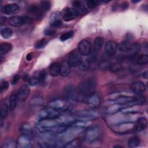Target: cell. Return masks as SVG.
<instances>
[{
    "mask_svg": "<svg viewBox=\"0 0 148 148\" xmlns=\"http://www.w3.org/2000/svg\"><path fill=\"white\" fill-rule=\"evenodd\" d=\"M20 78V75H15V76L13 77V79H12V85H15V84H16L17 83V82L19 81Z\"/></svg>",
    "mask_w": 148,
    "mask_h": 148,
    "instance_id": "681fc988",
    "label": "cell"
},
{
    "mask_svg": "<svg viewBox=\"0 0 148 148\" xmlns=\"http://www.w3.org/2000/svg\"><path fill=\"white\" fill-rule=\"evenodd\" d=\"M39 7L43 12H47L50 9L51 3L48 1H42L40 3Z\"/></svg>",
    "mask_w": 148,
    "mask_h": 148,
    "instance_id": "74e56055",
    "label": "cell"
},
{
    "mask_svg": "<svg viewBox=\"0 0 148 148\" xmlns=\"http://www.w3.org/2000/svg\"><path fill=\"white\" fill-rule=\"evenodd\" d=\"M98 116V113L90 109H86L79 111L75 113L73 116L75 119L77 120H82L86 121H88L89 120L95 119Z\"/></svg>",
    "mask_w": 148,
    "mask_h": 148,
    "instance_id": "8992f818",
    "label": "cell"
},
{
    "mask_svg": "<svg viewBox=\"0 0 148 148\" xmlns=\"http://www.w3.org/2000/svg\"><path fill=\"white\" fill-rule=\"evenodd\" d=\"M136 62L138 65H146L148 62V56L145 54H142L139 55L136 58Z\"/></svg>",
    "mask_w": 148,
    "mask_h": 148,
    "instance_id": "e575fe53",
    "label": "cell"
},
{
    "mask_svg": "<svg viewBox=\"0 0 148 148\" xmlns=\"http://www.w3.org/2000/svg\"><path fill=\"white\" fill-rule=\"evenodd\" d=\"M49 74L53 77H56L60 73V64L58 62L52 63L49 68Z\"/></svg>",
    "mask_w": 148,
    "mask_h": 148,
    "instance_id": "d4e9b609",
    "label": "cell"
},
{
    "mask_svg": "<svg viewBox=\"0 0 148 148\" xmlns=\"http://www.w3.org/2000/svg\"><path fill=\"white\" fill-rule=\"evenodd\" d=\"M32 22V19L28 16H14L9 18L8 23L12 27H18L23 25L29 24Z\"/></svg>",
    "mask_w": 148,
    "mask_h": 148,
    "instance_id": "ba28073f",
    "label": "cell"
},
{
    "mask_svg": "<svg viewBox=\"0 0 148 148\" xmlns=\"http://www.w3.org/2000/svg\"><path fill=\"white\" fill-rule=\"evenodd\" d=\"M73 35V32L72 31H68L65 33L62 34L60 36V40L62 42H64L70 38H71Z\"/></svg>",
    "mask_w": 148,
    "mask_h": 148,
    "instance_id": "ab89813d",
    "label": "cell"
},
{
    "mask_svg": "<svg viewBox=\"0 0 148 148\" xmlns=\"http://www.w3.org/2000/svg\"><path fill=\"white\" fill-rule=\"evenodd\" d=\"M31 102L32 105H38L41 104L43 102V99L40 97H36L33 98Z\"/></svg>",
    "mask_w": 148,
    "mask_h": 148,
    "instance_id": "c3c4849f",
    "label": "cell"
},
{
    "mask_svg": "<svg viewBox=\"0 0 148 148\" xmlns=\"http://www.w3.org/2000/svg\"><path fill=\"white\" fill-rule=\"evenodd\" d=\"M17 146V143H16L13 139H8L5 141L2 146V148H15Z\"/></svg>",
    "mask_w": 148,
    "mask_h": 148,
    "instance_id": "8d00e7d4",
    "label": "cell"
},
{
    "mask_svg": "<svg viewBox=\"0 0 148 148\" xmlns=\"http://www.w3.org/2000/svg\"><path fill=\"white\" fill-rule=\"evenodd\" d=\"M123 108V106L118 104V103H114L111 106L108 107L106 109V113L108 115L113 114L116 113L120 111V110Z\"/></svg>",
    "mask_w": 148,
    "mask_h": 148,
    "instance_id": "4316f807",
    "label": "cell"
},
{
    "mask_svg": "<svg viewBox=\"0 0 148 148\" xmlns=\"http://www.w3.org/2000/svg\"><path fill=\"white\" fill-rule=\"evenodd\" d=\"M60 116V112L50 107L42 109L38 113V118L39 120L45 119L57 118Z\"/></svg>",
    "mask_w": 148,
    "mask_h": 148,
    "instance_id": "9c48e42d",
    "label": "cell"
},
{
    "mask_svg": "<svg viewBox=\"0 0 148 148\" xmlns=\"http://www.w3.org/2000/svg\"><path fill=\"white\" fill-rule=\"evenodd\" d=\"M67 101L62 99H56L54 100L49 103V107L57 110V111H62L67 109L68 105Z\"/></svg>",
    "mask_w": 148,
    "mask_h": 148,
    "instance_id": "2e32d148",
    "label": "cell"
},
{
    "mask_svg": "<svg viewBox=\"0 0 148 148\" xmlns=\"http://www.w3.org/2000/svg\"><path fill=\"white\" fill-rule=\"evenodd\" d=\"M140 143V138L138 136H133L128 140V147L134 148L139 146Z\"/></svg>",
    "mask_w": 148,
    "mask_h": 148,
    "instance_id": "f1b7e54d",
    "label": "cell"
},
{
    "mask_svg": "<svg viewBox=\"0 0 148 148\" xmlns=\"http://www.w3.org/2000/svg\"><path fill=\"white\" fill-rule=\"evenodd\" d=\"M140 1H132V2H133V3H136V2H140Z\"/></svg>",
    "mask_w": 148,
    "mask_h": 148,
    "instance_id": "6f0895ef",
    "label": "cell"
},
{
    "mask_svg": "<svg viewBox=\"0 0 148 148\" xmlns=\"http://www.w3.org/2000/svg\"><path fill=\"white\" fill-rule=\"evenodd\" d=\"M72 6H73V8H77L82 6V5L80 1H75L72 2Z\"/></svg>",
    "mask_w": 148,
    "mask_h": 148,
    "instance_id": "f907efd6",
    "label": "cell"
},
{
    "mask_svg": "<svg viewBox=\"0 0 148 148\" xmlns=\"http://www.w3.org/2000/svg\"><path fill=\"white\" fill-rule=\"evenodd\" d=\"M62 14V18L65 21H70L75 19L78 16L76 10L72 8H66L64 10Z\"/></svg>",
    "mask_w": 148,
    "mask_h": 148,
    "instance_id": "d6986e66",
    "label": "cell"
},
{
    "mask_svg": "<svg viewBox=\"0 0 148 148\" xmlns=\"http://www.w3.org/2000/svg\"><path fill=\"white\" fill-rule=\"evenodd\" d=\"M130 89L134 94L138 95H141L145 92L146 90V86L143 82H134L131 83L130 86Z\"/></svg>",
    "mask_w": 148,
    "mask_h": 148,
    "instance_id": "5bb4252c",
    "label": "cell"
},
{
    "mask_svg": "<svg viewBox=\"0 0 148 148\" xmlns=\"http://www.w3.org/2000/svg\"><path fill=\"white\" fill-rule=\"evenodd\" d=\"M77 50L78 53L81 56H88L92 50V46L90 42L86 39L81 40L78 45Z\"/></svg>",
    "mask_w": 148,
    "mask_h": 148,
    "instance_id": "30bf717a",
    "label": "cell"
},
{
    "mask_svg": "<svg viewBox=\"0 0 148 148\" xmlns=\"http://www.w3.org/2000/svg\"><path fill=\"white\" fill-rule=\"evenodd\" d=\"M68 62L71 67L79 66L82 62V59L79 53L73 51L71 52L68 57Z\"/></svg>",
    "mask_w": 148,
    "mask_h": 148,
    "instance_id": "4fadbf2b",
    "label": "cell"
},
{
    "mask_svg": "<svg viewBox=\"0 0 148 148\" xmlns=\"http://www.w3.org/2000/svg\"><path fill=\"white\" fill-rule=\"evenodd\" d=\"M83 131V127L73 125L69 128H66L62 132L56 135L55 146L61 147L67 143L75 139Z\"/></svg>",
    "mask_w": 148,
    "mask_h": 148,
    "instance_id": "6da1fadb",
    "label": "cell"
},
{
    "mask_svg": "<svg viewBox=\"0 0 148 148\" xmlns=\"http://www.w3.org/2000/svg\"><path fill=\"white\" fill-rule=\"evenodd\" d=\"M62 14L58 11L53 12L50 16L49 24L51 28H58L62 24Z\"/></svg>",
    "mask_w": 148,
    "mask_h": 148,
    "instance_id": "7c38bea8",
    "label": "cell"
},
{
    "mask_svg": "<svg viewBox=\"0 0 148 148\" xmlns=\"http://www.w3.org/2000/svg\"><path fill=\"white\" fill-rule=\"evenodd\" d=\"M38 77L39 79V83H43L47 77V73L45 71H42L39 73Z\"/></svg>",
    "mask_w": 148,
    "mask_h": 148,
    "instance_id": "bcb514c9",
    "label": "cell"
},
{
    "mask_svg": "<svg viewBox=\"0 0 148 148\" xmlns=\"http://www.w3.org/2000/svg\"><path fill=\"white\" fill-rule=\"evenodd\" d=\"M1 11L5 14H14L20 11V6L16 3L6 4L1 8Z\"/></svg>",
    "mask_w": 148,
    "mask_h": 148,
    "instance_id": "9a60e30c",
    "label": "cell"
},
{
    "mask_svg": "<svg viewBox=\"0 0 148 148\" xmlns=\"http://www.w3.org/2000/svg\"><path fill=\"white\" fill-rule=\"evenodd\" d=\"M28 83L31 86H35L39 83V80L38 77L32 76L28 79Z\"/></svg>",
    "mask_w": 148,
    "mask_h": 148,
    "instance_id": "b9f144b4",
    "label": "cell"
},
{
    "mask_svg": "<svg viewBox=\"0 0 148 148\" xmlns=\"http://www.w3.org/2000/svg\"><path fill=\"white\" fill-rule=\"evenodd\" d=\"M103 38L101 36H97L95 38L94 40V44H93V49H92V52L94 54L97 53L101 49L103 44Z\"/></svg>",
    "mask_w": 148,
    "mask_h": 148,
    "instance_id": "484cf974",
    "label": "cell"
},
{
    "mask_svg": "<svg viewBox=\"0 0 148 148\" xmlns=\"http://www.w3.org/2000/svg\"><path fill=\"white\" fill-rule=\"evenodd\" d=\"M56 33V30L53 28H47L44 31V34L47 36H51Z\"/></svg>",
    "mask_w": 148,
    "mask_h": 148,
    "instance_id": "7dc6e473",
    "label": "cell"
},
{
    "mask_svg": "<svg viewBox=\"0 0 148 148\" xmlns=\"http://www.w3.org/2000/svg\"><path fill=\"white\" fill-rule=\"evenodd\" d=\"M32 58V53H29L27 54L26 56V60L28 61H31Z\"/></svg>",
    "mask_w": 148,
    "mask_h": 148,
    "instance_id": "816d5d0a",
    "label": "cell"
},
{
    "mask_svg": "<svg viewBox=\"0 0 148 148\" xmlns=\"http://www.w3.org/2000/svg\"><path fill=\"white\" fill-rule=\"evenodd\" d=\"M1 34L3 38L9 39L12 36L13 34V31L11 28L9 27H5L1 30Z\"/></svg>",
    "mask_w": 148,
    "mask_h": 148,
    "instance_id": "d590c367",
    "label": "cell"
},
{
    "mask_svg": "<svg viewBox=\"0 0 148 148\" xmlns=\"http://www.w3.org/2000/svg\"><path fill=\"white\" fill-rule=\"evenodd\" d=\"M8 87H9V83L5 80L2 81L0 84L1 94H2L3 92H5L8 89Z\"/></svg>",
    "mask_w": 148,
    "mask_h": 148,
    "instance_id": "7bdbcfd3",
    "label": "cell"
},
{
    "mask_svg": "<svg viewBox=\"0 0 148 148\" xmlns=\"http://www.w3.org/2000/svg\"><path fill=\"white\" fill-rule=\"evenodd\" d=\"M58 119L61 124L66 126L73 125L76 121V120L73 116L69 115H60L58 117Z\"/></svg>",
    "mask_w": 148,
    "mask_h": 148,
    "instance_id": "44dd1931",
    "label": "cell"
},
{
    "mask_svg": "<svg viewBox=\"0 0 148 148\" xmlns=\"http://www.w3.org/2000/svg\"><path fill=\"white\" fill-rule=\"evenodd\" d=\"M86 102L88 106L92 108H98L101 104V99L98 95L93 93L87 97Z\"/></svg>",
    "mask_w": 148,
    "mask_h": 148,
    "instance_id": "ac0fdd59",
    "label": "cell"
},
{
    "mask_svg": "<svg viewBox=\"0 0 148 148\" xmlns=\"http://www.w3.org/2000/svg\"><path fill=\"white\" fill-rule=\"evenodd\" d=\"M122 147L123 146H120V145H116V146H114V147Z\"/></svg>",
    "mask_w": 148,
    "mask_h": 148,
    "instance_id": "9f6ffc18",
    "label": "cell"
},
{
    "mask_svg": "<svg viewBox=\"0 0 148 148\" xmlns=\"http://www.w3.org/2000/svg\"><path fill=\"white\" fill-rule=\"evenodd\" d=\"M61 123L58 119H45L39 120L37 124V128L42 132H47L52 128L60 125Z\"/></svg>",
    "mask_w": 148,
    "mask_h": 148,
    "instance_id": "3957f363",
    "label": "cell"
},
{
    "mask_svg": "<svg viewBox=\"0 0 148 148\" xmlns=\"http://www.w3.org/2000/svg\"><path fill=\"white\" fill-rule=\"evenodd\" d=\"M140 45L138 43H131L130 47V49L128 50L129 53L132 56H135L137 53H139V51L140 50Z\"/></svg>",
    "mask_w": 148,
    "mask_h": 148,
    "instance_id": "d6a6232c",
    "label": "cell"
},
{
    "mask_svg": "<svg viewBox=\"0 0 148 148\" xmlns=\"http://www.w3.org/2000/svg\"><path fill=\"white\" fill-rule=\"evenodd\" d=\"M27 12V16L31 19L40 20L42 19L44 15V12L40 8L39 6L36 5L30 6L28 9Z\"/></svg>",
    "mask_w": 148,
    "mask_h": 148,
    "instance_id": "8fae6325",
    "label": "cell"
},
{
    "mask_svg": "<svg viewBox=\"0 0 148 148\" xmlns=\"http://www.w3.org/2000/svg\"><path fill=\"white\" fill-rule=\"evenodd\" d=\"M99 1H94V0H90V1H87V2H86L87 7L90 9L95 8L96 6H97L99 5Z\"/></svg>",
    "mask_w": 148,
    "mask_h": 148,
    "instance_id": "ee69618b",
    "label": "cell"
},
{
    "mask_svg": "<svg viewBox=\"0 0 148 148\" xmlns=\"http://www.w3.org/2000/svg\"><path fill=\"white\" fill-rule=\"evenodd\" d=\"M101 130L98 127H89L84 134V140L89 143H93L97 140L100 135Z\"/></svg>",
    "mask_w": 148,
    "mask_h": 148,
    "instance_id": "52a82bcc",
    "label": "cell"
},
{
    "mask_svg": "<svg viewBox=\"0 0 148 148\" xmlns=\"http://www.w3.org/2000/svg\"><path fill=\"white\" fill-rule=\"evenodd\" d=\"M142 76L143 77V78L147 79V72L145 71V72H143V74H142Z\"/></svg>",
    "mask_w": 148,
    "mask_h": 148,
    "instance_id": "11a10c76",
    "label": "cell"
},
{
    "mask_svg": "<svg viewBox=\"0 0 148 148\" xmlns=\"http://www.w3.org/2000/svg\"><path fill=\"white\" fill-rule=\"evenodd\" d=\"M147 125V119L145 117H139L136 122V124L134 126V130L137 131H142L145 130Z\"/></svg>",
    "mask_w": 148,
    "mask_h": 148,
    "instance_id": "603a6c76",
    "label": "cell"
},
{
    "mask_svg": "<svg viewBox=\"0 0 148 148\" xmlns=\"http://www.w3.org/2000/svg\"><path fill=\"white\" fill-rule=\"evenodd\" d=\"M131 44V43L128 40H123L121 42H120L119 45H117V49L120 52L128 51L130 49Z\"/></svg>",
    "mask_w": 148,
    "mask_h": 148,
    "instance_id": "f546056e",
    "label": "cell"
},
{
    "mask_svg": "<svg viewBox=\"0 0 148 148\" xmlns=\"http://www.w3.org/2000/svg\"><path fill=\"white\" fill-rule=\"evenodd\" d=\"M63 96L66 101L68 102H74L79 98V92L73 85H67L63 90Z\"/></svg>",
    "mask_w": 148,
    "mask_h": 148,
    "instance_id": "277c9868",
    "label": "cell"
},
{
    "mask_svg": "<svg viewBox=\"0 0 148 148\" xmlns=\"http://www.w3.org/2000/svg\"><path fill=\"white\" fill-rule=\"evenodd\" d=\"M17 101L18 99H17V94H12L9 98V109L10 110H14L16 106H17Z\"/></svg>",
    "mask_w": 148,
    "mask_h": 148,
    "instance_id": "836d02e7",
    "label": "cell"
},
{
    "mask_svg": "<svg viewBox=\"0 0 148 148\" xmlns=\"http://www.w3.org/2000/svg\"><path fill=\"white\" fill-rule=\"evenodd\" d=\"M121 65L120 63H113L109 65V69L113 72H116L120 69Z\"/></svg>",
    "mask_w": 148,
    "mask_h": 148,
    "instance_id": "f6af8a7d",
    "label": "cell"
},
{
    "mask_svg": "<svg viewBox=\"0 0 148 148\" xmlns=\"http://www.w3.org/2000/svg\"><path fill=\"white\" fill-rule=\"evenodd\" d=\"M71 65L68 61H64L60 64V75L62 77H66L69 75L71 73Z\"/></svg>",
    "mask_w": 148,
    "mask_h": 148,
    "instance_id": "cb8c5ba5",
    "label": "cell"
},
{
    "mask_svg": "<svg viewBox=\"0 0 148 148\" xmlns=\"http://www.w3.org/2000/svg\"><path fill=\"white\" fill-rule=\"evenodd\" d=\"M12 45L9 43H3L0 46V54L1 56L5 55L11 51Z\"/></svg>",
    "mask_w": 148,
    "mask_h": 148,
    "instance_id": "1f68e13d",
    "label": "cell"
},
{
    "mask_svg": "<svg viewBox=\"0 0 148 148\" xmlns=\"http://www.w3.org/2000/svg\"><path fill=\"white\" fill-rule=\"evenodd\" d=\"M17 146L21 148H29L32 146L30 138L25 135H22L17 140Z\"/></svg>",
    "mask_w": 148,
    "mask_h": 148,
    "instance_id": "7402d4cb",
    "label": "cell"
},
{
    "mask_svg": "<svg viewBox=\"0 0 148 148\" xmlns=\"http://www.w3.org/2000/svg\"><path fill=\"white\" fill-rule=\"evenodd\" d=\"M47 45V40L45 38H42L35 43V47L36 49H42L45 47V46Z\"/></svg>",
    "mask_w": 148,
    "mask_h": 148,
    "instance_id": "f35d334b",
    "label": "cell"
},
{
    "mask_svg": "<svg viewBox=\"0 0 148 148\" xmlns=\"http://www.w3.org/2000/svg\"><path fill=\"white\" fill-rule=\"evenodd\" d=\"M117 44L113 41H109L105 45V54L107 57L113 56L117 51Z\"/></svg>",
    "mask_w": 148,
    "mask_h": 148,
    "instance_id": "ffe728a7",
    "label": "cell"
},
{
    "mask_svg": "<svg viewBox=\"0 0 148 148\" xmlns=\"http://www.w3.org/2000/svg\"><path fill=\"white\" fill-rule=\"evenodd\" d=\"M30 92L29 87L27 84L22 86L17 93V97L19 102H24L28 97Z\"/></svg>",
    "mask_w": 148,
    "mask_h": 148,
    "instance_id": "e0dca14e",
    "label": "cell"
},
{
    "mask_svg": "<svg viewBox=\"0 0 148 148\" xmlns=\"http://www.w3.org/2000/svg\"><path fill=\"white\" fill-rule=\"evenodd\" d=\"M128 3L127 2H126L123 3L122 5H121V8H122L123 10L126 9L128 8Z\"/></svg>",
    "mask_w": 148,
    "mask_h": 148,
    "instance_id": "db71d44e",
    "label": "cell"
},
{
    "mask_svg": "<svg viewBox=\"0 0 148 148\" xmlns=\"http://www.w3.org/2000/svg\"><path fill=\"white\" fill-rule=\"evenodd\" d=\"M21 131L23 135H25V136L29 137V138L33 136V135H34L33 130L31 128V125L28 124H23L22 125Z\"/></svg>",
    "mask_w": 148,
    "mask_h": 148,
    "instance_id": "83f0119b",
    "label": "cell"
},
{
    "mask_svg": "<svg viewBox=\"0 0 148 148\" xmlns=\"http://www.w3.org/2000/svg\"><path fill=\"white\" fill-rule=\"evenodd\" d=\"M110 125L112 130H113L114 132L120 134H124L132 130H134L135 124L131 121H128Z\"/></svg>",
    "mask_w": 148,
    "mask_h": 148,
    "instance_id": "5b68a950",
    "label": "cell"
},
{
    "mask_svg": "<svg viewBox=\"0 0 148 148\" xmlns=\"http://www.w3.org/2000/svg\"><path fill=\"white\" fill-rule=\"evenodd\" d=\"M10 110L9 105H8L6 103H3L1 105L0 107V118L1 120H2L6 117L8 114L9 113V110Z\"/></svg>",
    "mask_w": 148,
    "mask_h": 148,
    "instance_id": "4dcf8cb0",
    "label": "cell"
},
{
    "mask_svg": "<svg viewBox=\"0 0 148 148\" xmlns=\"http://www.w3.org/2000/svg\"><path fill=\"white\" fill-rule=\"evenodd\" d=\"M6 20H7V18H6V17H5V16H1V17H0V23L1 24L5 23L6 22Z\"/></svg>",
    "mask_w": 148,
    "mask_h": 148,
    "instance_id": "f5cc1de1",
    "label": "cell"
},
{
    "mask_svg": "<svg viewBox=\"0 0 148 148\" xmlns=\"http://www.w3.org/2000/svg\"><path fill=\"white\" fill-rule=\"evenodd\" d=\"M96 85V81L92 78H89L84 80L79 87V94L82 97H87L94 93Z\"/></svg>",
    "mask_w": 148,
    "mask_h": 148,
    "instance_id": "7a4b0ae2",
    "label": "cell"
},
{
    "mask_svg": "<svg viewBox=\"0 0 148 148\" xmlns=\"http://www.w3.org/2000/svg\"><path fill=\"white\" fill-rule=\"evenodd\" d=\"M79 145H80L79 140H78L77 139H74L71 141L69 142L68 143H67L64 146V147H79Z\"/></svg>",
    "mask_w": 148,
    "mask_h": 148,
    "instance_id": "60d3db41",
    "label": "cell"
}]
</instances>
